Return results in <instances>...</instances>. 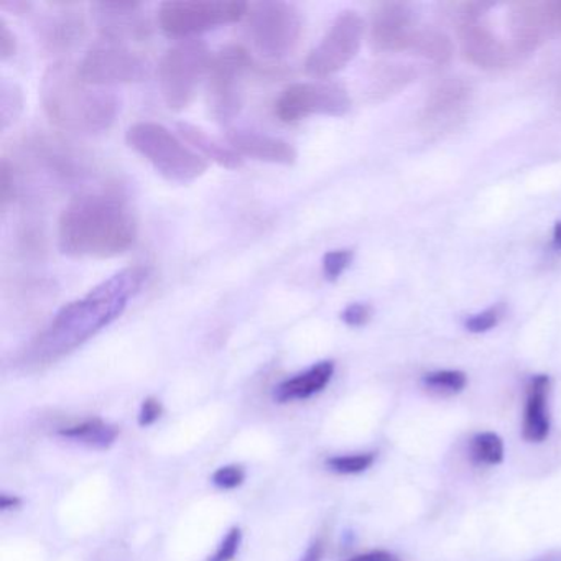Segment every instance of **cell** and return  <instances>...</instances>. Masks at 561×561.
<instances>
[{
	"mask_svg": "<svg viewBox=\"0 0 561 561\" xmlns=\"http://www.w3.org/2000/svg\"><path fill=\"white\" fill-rule=\"evenodd\" d=\"M147 277V268L132 265L110 275L84 297L64 305L28 346L25 365L45 368L76 351L128 310Z\"/></svg>",
	"mask_w": 561,
	"mask_h": 561,
	"instance_id": "cell-1",
	"label": "cell"
},
{
	"mask_svg": "<svg viewBox=\"0 0 561 561\" xmlns=\"http://www.w3.org/2000/svg\"><path fill=\"white\" fill-rule=\"evenodd\" d=\"M138 239V223L128 201L115 191L73 198L58 220V248L73 259H112Z\"/></svg>",
	"mask_w": 561,
	"mask_h": 561,
	"instance_id": "cell-2",
	"label": "cell"
},
{
	"mask_svg": "<svg viewBox=\"0 0 561 561\" xmlns=\"http://www.w3.org/2000/svg\"><path fill=\"white\" fill-rule=\"evenodd\" d=\"M47 118L61 131L94 135L109 131L121 103L112 91L91 86L80 76L77 64L60 60L47 68L40 83Z\"/></svg>",
	"mask_w": 561,
	"mask_h": 561,
	"instance_id": "cell-3",
	"label": "cell"
},
{
	"mask_svg": "<svg viewBox=\"0 0 561 561\" xmlns=\"http://www.w3.org/2000/svg\"><path fill=\"white\" fill-rule=\"evenodd\" d=\"M126 142L171 183L190 184L207 171V162L201 155L157 122L144 121L131 126Z\"/></svg>",
	"mask_w": 561,
	"mask_h": 561,
	"instance_id": "cell-4",
	"label": "cell"
},
{
	"mask_svg": "<svg viewBox=\"0 0 561 561\" xmlns=\"http://www.w3.org/2000/svg\"><path fill=\"white\" fill-rule=\"evenodd\" d=\"M211 58L207 45L198 38L178 41L168 48L158 63V86L168 109H188L196 97L203 77L207 76Z\"/></svg>",
	"mask_w": 561,
	"mask_h": 561,
	"instance_id": "cell-5",
	"label": "cell"
},
{
	"mask_svg": "<svg viewBox=\"0 0 561 561\" xmlns=\"http://www.w3.org/2000/svg\"><path fill=\"white\" fill-rule=\"evenodd\" d=\"M252 70V57L242 45H229L211 58L207 70V107L214 121L228 124L244 107L246 77Z\"/></svg>",
	"mask_w": 561,
	"mask_h": 561,
	"instance_id": "cell-6",
	"label": "cell"
},
{
	"mask_svg": "<svg viewBox=\"0 0 561 561\" xmlns=\"http://www.w3.org/2000/svg\"><path fill=\"white\" fill-rule=\"evenodd\" d=\"M246 34L262 57L278 60L295 51L303 35L300 11L288 2H258L249 5Z\"/></svg>",
	"mask_w": 561,
	"mask_h": 561,
	"instance_id": "cell-7",
	"label": "cell"
},
{
	"mask_svg": "<svg viewBox=\"0 0 561 561\" xmlns=\"http://www.w3.org/2000/svg\"><path fill=\"white\" fill-rule=\"evenodd\" d=\"M249 4L235 0H170L158 9V25L170 38H194L246 19Z\"/></svg>",
	"mask_w": 561,
	"mask_h": 561,
	"instance_id": "cell-8",
	"label": "cell"
},
{
	"mask_svg": "<svg viewBox=\"0 0 561 561\" xmlns=\"http://www.w3.org/2000/svg\"><path fill=\"white\" fill-rule=\"evenodd\" d=\"M80 76L91 86L110 87L141 83L148 76V61L122 41L100 38L77 64Z\"/></svg>",
	"mask_w": 561,
	"mask_h": 561,
	"instance_id": "cell-9",
	"label": "cell"
},
{
	"mask_svg": "<svg viewBox=\"0 0 561 561\" xmlns=\"http://www.w3.org/2000/svg\"><path fill=\"white\" fill-rule=\"evenodd\" d=\"M351 109L348 91L333 81H305L282 91L275 100L274 112L285 124L303 121L311 116L342 118Z\"/></svg>",
	"mask_w": 561,
	"mask_h": 561,
	"instance_id": "cell-10",
	"label": "cell"
},
{
	"mask_svg": "<svg viewBox=\"0 0 561 561\" xmlns=\"http://www.w3.org/2000/svg\"><path fill=\"white\" fill-rule=\"evenodd\" d=\"M366 25L361 15L355 11H345L334 19L320 44L311 50L305 61L308 76L317 81H326L345 70L361 48Z\"/></svg>",
	"mask_w": 561,
	"mask_h": 561,
	"instance_id": "cell-11",
	"label": "cell"
},
{
	"mask_svg": "<svg viewBox=\"0 0 561 561\" xmlns=\"http://www.w3.org/2000/svg\"><path fill=\"white\" fill-rule=\"evenodd\" d=\"M452 8L463 57L482 70H501L509 67L514 53L508 45L496 37L494 32L485 21L489 5L465 2Z\"/></svg>",
	"mask_w": 561,
	"mask_h": 561,
	"instance_id": "cell-12",
	"label": "cell"
},
{
	"mask_svg": "<svg viewBox=\"0 0 561 561\" xmlns=\"http://www.w3.org/2000/svg\"><path fill=\"white\" fill-rule=\"evenodd\" d=\"M509 25L515 51L532 53L548 38L561 34V0L517 2L509 12Z\"/></svg>",
	"mask_w": 561,
	"mask_h": 561,
	"instance_id": "cell-13",
	"label": "cell"
},
{
	"mask_svg": "<svg viewBox=\"0 0 561 561\" xmlns=\"http://www.w3.org/2000/svg\"><path fill=\"white\" fill-rule=\"evenodd\" d=\"M417 32L414 12L407 4L385 2L372 12L369 38L374 50L384 53L411 50Z\"/></svg>",
	"mask_w": 561,
	"mask_h": 561,
	"instance_id": "cell-14",
	"label": "cell"
},
{
	"mask_svg": "<svg viewBox=\"0 0 561 561\" xmlns=\"http://www.w3.org/2000/svg\"><path fill=\"white\" fill-rule=\"evenodd\" d=\"M472 100V86L459 77H447L431 89L420 122L425 131L443 132L462 121Z\"/></svg>",
	"mask_w": 561,
	"mask_h": 561,
	"instance_id": "cell-15",
	"label": "cell"
},
{
	"mask_svg": "<svg viewBox=\"0 0 561 561\" xmlns=\"http://www.w3.org/2000/svg\"><path fill=\"white\" fill-rule=\"evenodd\" d=\"M38 41L50 55H63L81 44L86 35V21L73 4H53L37 25Z\"/></svg>",
	"mask_w": 561,
	"mask_h": 561,
	"instance_id": "cell-16",
	"label": "cell"
},
{
	"mask_svg": "<svg viewBox=\"0 0 561 561\" xmlns=\"http://www.w3.org/2000/svg\"><path fill=\"white\" fill-rule=\"evenodd\" d=\"M91 11L96 15L100 38L128 44L148 37V24L138 2H97Z\"/></svg>",
	"mask_w": 561,
	"mask_h": 561,
	"instance_id": "cell-17",
	"label": "cell"
},
{
	"mask_svg": "<svg viewBox=\"0 0 561 561\" xmlns=\"http://www.w3.org/2000/svg\"><path fill=\"white\" fill-rule=\"evenodd\" d=\"M226 141H228L229 147L238 152L241 157L265 162V164L290 167L298 158L297 148L290 142L284 141V139L272 138V135L261 134V132L232 129L226 135Z\"/></svg>",
	"mask_w": 561,
	"mask_h": 561,
	"instance_id": "cell-18",
	"label": "cell"
},
{
	"mask_svg": "<svg viewBox=\"0 0 561 561\" xmlns=\"http://www.w3.org/2000/svg\"><path fill=\"white\" fill-rule=\"evenodd\" d=\"M548 375H537L527 387V404L524 415V438L530 443H541L550 433V417H548Z\"/></svg>",
	"mask_w": 561,
	"mask_h": 561,
	"instance_id": "cell-19",
	"label": "cell"
},
{
	"mask_svg": "<svg viewBox=\"0 0 561 561\" xmlns=\"http://www.w3.org/2000/svg\"><path fill=\"white\" fill-rule=\"evenodd\" d=\"M334 374V365L331 361L318 362L313 368L295 378L287 379L275 387L274 401L278 404H288V402L307 401L314 394H320Z\"/></svg>",
	"mask_w": 561,
	"mask_h": 561,
	"instance_id": "cell-20",
	"label": "cell"
},
{
	"mask_svg": "<svg viewBox=\"0 0 561 561\" xmlns=\"http://www.w3.org/2000/svg\"><path fill=\"white\" fill-rule=\"evenodd\" d=\"M178 132L188 144L193 145L200 152L201 157L206 162H214V164L228 168V170H238L244 164L242 162L244 158L238 152L232 151L229 145H224L223 142L217 141L216 138L207 134L204 129L198 128V126L190 124V122H180Z\"/></svg>",
	"mask_w": 561,
	"mask_h": 561,
	"instance_id": "cell-21",
	"label": "cell"
},
{
	"mask_svg": "<svg viewBox=\"0 0 561 561\" xmlns=\"http://www.w3.org/2000/svg\"><path fill=\"white\" fill-rule=\"evenodd\" d=\"M417 76V71L410 64L379 63L369 76L368 96L374 103L389 99L401 93Z\"/></svg>",
	"mask_w": 561,
	"mask_h": 561,
	"instance_id": "cell-22",
	"label": "cell"
},
{
	"mask_svg": "<svg viewBox=\"0 0 561 561\" xmlns=\"http://www.w3.org/2000/svg\"><path fill=\"white\" fill-rule=\"evenodd\" d=\"M411 51L438 67H443L452 61L455 47H453L452 38L447 37L444 32L437 31V28H418Z\"/></svg>",
	"mask_w": 561,
	"mask_h": 561,
	"instance_id": "cell-23",
	"label": "cell"
},
{
	"mask_svg": "<svg viewBox=\"0 0 561 561\" xmlns=\"http://www.w3.org/2000/svg\"><path fill=\"white\" fill-rule=\"evenodd\" d=\"M60 434L70 438V440L87 444V446L97 447V450H106L118 438V428L100 420H89L74 425V427L64 428L60 431Z\"/></svg>",
	"mask_w": 561,
	"mask_h": 561,
	"instance_id": "cell-24",
	"label": "cell"
},
{
	"mask_svg": "<svg viewBox=\"0 0 561 561\" xmlns=\"http://www.w3.org/2000/svg\"><path fill=\"white\" fill-rule=\"evenodd\" d=\"M24 112V93L12 81L2 80L0 83V122L2 131L15 124Z\"/></svg>",
	"mask_w": 561,
	"mask_h": 561,
	"instance_id": "cell-25",
	"label": "cell"
},
{
	"mask_svg": "<svg viewBox=\"0 0 561 561\" xmlns=\"http://www.w3.org/2000/svg\"><path fill=\"white\" fill-rule=\"evenodd\" d=\"M472 456L479 465L494 466L504 459V443L499 434L486 431L476 434L472 443Z\"/></svg>",
	"mask_w": 561,
	"mask_h": 561,
	"instance_id": "cell-26",
	"label": "cell"
},
{
	"mask_svg": "<svg viewBox=\"0 0 561 561\" xmlns=\"http://www.w3.org/2000/svg\"><path fill=\"white\" fill-rule=\"evenodd\" d=\"M423 384L440 394H458L468 384V379L462 371H437L425 375Z\"/></svg>",
	"mask_w": 561,
	"mask_h": 561,
	"instance_id": "cell-27",
	"label": "cell"
},
{
	"mask_svg": "<svg viewBox=\"0 0 561 561\" xmlns=\"http://www.w3.org/2000/svg\"><path fill=\"white\" fill-rule=\"evenodd\" d=\"M375 453H362V455L334 456L326 462L327 468L338 475H358L371 468Z\"/></svg>",
	"mask_w": 561,
	"mask_h": 561,
	"instance_id": "cell-28",
	"label": "cell"
},
{
	"mask_svg": "<svg viewBox=\"0 0 561 561\" xmlns=\"http://www.w3.org/2000/svg\"><path fill=\"white\" fill-rule=\"evenodd\" d=\"M355 252L351 249H336V251L326 252L323 258V275L326 280H338L349 265L353 264Z\"/></svg>",
	"mask_w": 561,
	"mask_h": 561,
	"instance_id": "cell-29",
	"label": "cell"
},
{
	"mask_svg": "<svg viewBox=\"0 0 561 561\" xmlns=\"http://www.w3.org/2000/svg\"><path fill=\"white\" fill-rule=\"evenodd\" d=\"M17 196V184H15L14 165L8 157L2 158L0 165V206L2 211H8Z\"/></svg>",
	"mask_w": 561,
	"mask_h": 561,
	"instance_id": "cell-30",
	"label": "cell"
},
{
	"mask_svg": "<svg viewBox=\"0 0 561 561\" xmlns=\"http://www.w3.org/2000/svg\"><path fill=\"white\" fill-rule=\"evenodd\" d=\"M244 469L236 465L223 466V468L217 469L213 475L214 486L224 489V491H231V489L239 488V486L244 482Z\"/></svg>",
	"mask_w": 561,
	"mask_h": 561,
	"instance_id": "cell-31",
	"label": "cell"
},
{
	"mask_svg": "<svg viewBox=\"0 0 561 561\" xmlns=\"http://www.w3.org/2000/svg\"><path fill=\"white\" fill-rule=\"evenodd\" d=\"M242 534L241 528L235 527L228 532L226 538L220 541L217 550L214 551L213 557L207 558V561H231L235 560L236 553L239 551L241 545Z\"/></svg>",
	"mask_w": 561,
	"mask_h": 561,
	"instance_id": "cell-32",
	"label": "cell"
},
{
	"mask_svg": "<svg viewBox=\"0 0 561 561\" xmlns=\"http://www.w3.org/2000/svg\"><path fill=\"white\" fill-rule=\"evenodd\" d=\"M499 320H501L499 310L492 308V310H486L482 311V313L469 318V320L466 321V327H468L472 333H486V331L498 326Z\"/></svg>",
	"mask_w": 561,
	"mask_h": 561,
	"instance_id": "cell-33",
	"label": "cell"
},
{
	"mask_svg": "<svg viewBox=\"0 0 561 561\" xmlns=\"http://www.w3.org/2000/svg\"><path fill=\"white\" fill-rule=\"evenodd\" d=\"M17 53V37L9 28L8 22L0 19V61H8Z\"/></svg>",
	"mask_w": 561,
	"mask_h": 561,
	"instance_id": "cell-34",
	"label": "cell"
},
{
	"mask_svg": "<svg viewBox=\"0 0 561 561\" xmlns=\"http://www.w3.org/2000/svg\"><path fill=\"white\" fill-rule=\"evenodd\" d=\"M371 307L366 303H353L343 311L342 320L345 321L348 326L359 327L365 326L369 320H371Z\"/></svg>",
	"mask_w": 561,
	"mask_h": 561,
	"instance_id": "cell-35",
	"label": "cell"
},
{
	"mask_svg": "<svg viewBox=\"0 0 561 561\" xmlns=\"http://www.w3.org/2000/svg\"><path fill=\"white\" fill-rule=\"evenodd\" d=\"M162 415V404L157 401V398H147L142 404L141 414H139V425L141 427H151L155 421L158 420V417Z\"/></svg>",
	"mask_w": 561,
	"mask_h": 561,
	"instance_id": "cell-36",
	"label": "cell"
},
{
	"mask_svg": "<svg viewBox=\"0 0 561 561\" xmlns=\"http://www.w3.org/2000/svg\"><path fill=\"white\" fill-rule=\"evenodd\" d=\"M348 561H402L401 558L395 557L391 551L385 550H374L368 551V553L358 554V557H353L351 560Z\"/></svg>",
	"mask_w": 561,
	"mask_h": 561,
	"instance_id": "cell-37",
	"label": "cell"
},
{
	"mask_svg": "<svg viewBox=\"0 0 561 561\" xmlns=\"http://www.w3.org/2000/svg\"><path fill=\"white\" fill-rule=\"evenodd\" d=\"M324 547L320 540L314 541L310 548H308L307 553L301 557L300 561H321L323 558Z\"/></svg>",
	"mask_w": 561,
	"mask_h": 561,
	"instance_id": "cell-38",
	"label": "cell"
},
{
	"mask_svg": "<svg viewBox=\"0 0 561 561\" xmlns=\"http://www.w3.org/2000/svg\"><path fill=\"white\" fill-rule=\"evenodd\" d=\"M0 8L4 9V11H11L14 12V14L22 15L31 11L32 4L31 2H4Z\"/></svg>",
	"mask_w": 561,
	"mask_h": 561,
	"instance_id": "cell-39",
	"label": "cell"
},
{
	"mask_svg": "<svg viewBox=\"0 0 561 561\" xmlns=\"http://www.w3.org/2000/svg\"><path fill=\"white\" fill-rule=\"evenodd\" d=\"M19 505H21V499L15 498V496L2 494V499H0V508L4 509V511L19 508Z\"/></svg>",
	"mask_w": 561,
	"mask_h": 561,
	"instance_id": "cell-40",
	"label": "cell"
},
{
	"mask_svg": "<svg viewBox=\"0 0 561 561\" xmlns=\"http://www.w3.org/2000/svg\"><path fill=\"white\" fill-rule=\"evenodd\" d=\"M532 561H561V551H553V553L544 554V557L535 558Z\"/></svg>",
	"mask_w": 561,
	"mask_h": 561,
	"instance_id": "cell-41",
	"label": "cell"
},
{
	"mask_svg": "<svg viewBox=\"0 0 561 561\" xmlns=\"http://www.w3.org/2000/svg\"><path fill=\"white\" fill-rule=\"evenodd\" d=\"M553 242L558 249H561V220H558L553 229Z\"/></svg>",
	"mask_w": 561,
	"mask_h": 561,
	"instance_id": "cell-42",
	"label": "cell"
},
{
	"mask_svg": "<svg viewBox=\"0 0 561 561\" xmlns=\"http://www.w3.org/2000/svg\"><path fill=\"white\" fill-rule=\"evenodd\" d=\"M557 96H558V103H561V73H560V76H558Z\"/></svg>",
	"mask_w": 561,
	"mask_h": 561,
	"instance_id": "cell-43",
	"label": "cell"
}]
</instances>
